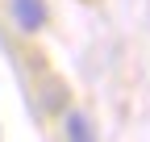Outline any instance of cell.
I'll return each mask as SVG.
<instances>
[{
	"label": "cell",
	"instance_id": "obj_2",
	"mask_svg": "<svg viewBox=\"0 0 150 142\" xmlns=\"http://www.w3.org/2000/svg\"><path fill=\"white\" fill-rule=\"evenodd\" d=\"M67 142H96V126L88 113H67Z\"/></svg>",
	"mask_w": 150,
	"mask_h": 142
},
{
	"label": "cell",
	"instance_id": "obj_1",
	"mask_svg": "<svg viewBox=\"0 0 150 142\" xmlns=\"http://www.w3.org/2000/svg\"><path fill=\"white\" fill-rule=\"evenodd\" d=\"M13 17H17V25L25 33H38L46 25V4L42 0H13Z\"/></svg>",
	"mask_w": 150,
	"mask_h": 142
}]
</instances>
